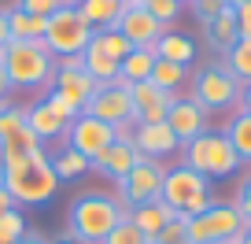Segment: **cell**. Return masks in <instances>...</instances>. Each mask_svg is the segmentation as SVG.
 <instances>
[{"label": "cell", "instance_id": "6da1fadb", "mask_svg": "<svg viewBox=\"0 0 251 244\" xmlns=\"http://www.w3.org/2000/svg\"><path fill=\"white\" fill-rule=\"evenodd\" d=\"M0 71L11 89H52L55 81V55L45 41H8Z\"/></svg>", "mask_w": 251, "mask_h": 244}, {"label": "cell", "instance_id": "7a4b0ae2", "mask_svg": "<svg viewBox=\"0 0 251 244\" xmlns=\"http://www.w3.org/2000/svg\"><path fill=\"white\" fill-rule=\"evenodd\" d=\"M129 211H133V207L126 204V200H111V196H100V192H85V196H78L71 204L67 226H71V237H78L81 244H100L122 218H129Z\"/></svg>", "mask_w": 251, "mask_h": 244}, {"label": "cell", "instance_id": "3957f363", "mask_svg": "<svg viewBox=\"0 0 251 244\" xmlns=\"http://www.w3.org/2000/svg\"><path fill=\"white\" fill-rule=\"evenodd\" d=\"M4 189L11 192L15 204H45V200L55 196L59 178H55L48 156L37 152V156L23 159V163H15V166H4Z\"/></svg>", "mask_w": 251, "mask_h": 244}, {"label": "cell", "instance_id": "277c9868", "mask_svg": "<svg viewBox=\"0 0 251 244\" xmlns=\"http://www.w3.org/2000/svg\"><path fill=\"white\" fill-rule=\"evenodd\" d=\"M159 200H163L174 215H185V218L203 215L207 207L214 204L211 178L188 170V166H174V170H166V178H163V192H159Z\"/></svg>", "mask_w": 251, "mask_h": 244}, {"label": "cell", "instance_id": "5b68a950", "mask_svg": "<svg viewBox=\"0 0 251 244\" xmlns=\"http://www.w3.org/2000/svg\"><path fill=\"white\" fill-rule=\"evenodd\" d=\"M181 152H185V166L203 174V178H229L240 166V156L233 152L229 137L214 134V130H207V134L192 137L188 144H181Z\"/></svg>", "mask_w": 251, "mask_h": 244}, {"label": "cell", "instance_id": "8992f818", "mask_svg": "<svg viewBox=\"0 0 251 244\" xmlns=\"http://www.w3.org/2000/svg\"><path fill=\"white\" fill-rule=\"evenodd\" d=\"M93 23L81 15L78 8H55L48 15V30H45V45L48 52L59 59V55H78L85 52V45L93 41Z\"/></svg>", "mask_w": 251, "mask_h": 244}, {"label": "cell", "instance_id": "52a82bcc", "mask_svg": "<svg viewBox=\"0 0 251 244\" xmlns=\"http://www.w3.org/2000/svg\"><path fill=\"white\" fill-rule=\"evenodd\" d=\"M240 89L244 85L226 71V63H211L192 81V100L211 115V111H222V108H240Z\"/></svg>", "mask_w": 251, "mask_h": 244}, {"label": "cell", "instance_id": "ba28073f", "mask_svg": "<svg viewBox=\"0 0 251 244\" xmlns=\"http://www.w3.org/2000/svg\"><path fill=\"white\" fill-rule=\"evenodd\" d=\"M240 229H244V218L233 204H211L203 215L188 218L185 233H188V244H222V241H233Z\"/></svg>", "mask_w": 251, "mask_h": 244}, {"label": "cell", "instance_id": "9c48e42d", "mask_svg": "<svg viewBox=\"0 0 251 244\" xmlns=\"http://www.w3.org/2000/svg\"><path fill=\"white\" fill-rule=\"evenodd\" d=\"M163 178H166V166L159 163V159H144L141 156L133 170L118 181V192H122V200L129 207L151 204V200H159V192H163Z\"/></svg>", "mask_w": 251, "mask_h": 244}, {"label": "cell", "instance_id": "30bf717a", "mask_svg": "<svg viewBox=\"0 0 251 244\" xmlns=\"http://www.w3.org/2000/svg\"><path fill=\"white\" fill-rule=\"evenodd\" d=\"M85 115L107 122L111 130L122 126V122H133V100H129V85L126 81H107V85H96L93 100L85 104Z\"/></svg>", "mask_w": 251, "mask_h": 244}, {"label": "cell", "instance_id": "8fae6325", "mask_svg": "<svg viewBox=\"0 0 251 244\" xmlns=\"http://www.w3.org/2000/svg\"><path fill=\"white\" fill-rule=\"evenodd\" d=\"M63 137H67V148L81 152V156L93 163V159L100 156L111 141H115V130H111L107 122H100V118H93V115H85V111H81L71 126H67V134H63Z\"/></svg>", "mask_w": 251, "mask_h": 244}, {"label": "cell", "instance_id": "7c38bea8", "mask_svg": "<svg viewBox=\"0 0 251 244\" xmlns=\"http://www.w3.org/2000/svg\"><path fill=\"white\" fill-rule=\"evenodd\" d=\"M166 126L174 130V137H177L181 144H188L192 137L207 134V111L200 108L192 96H174L170 111H166Z\"/></svg>", "mask_w": 251, "mask_h": 244}, {"label": "cell", "instance_id": "4fadbf2b", "mask_svg": "<svg viewBox=\"0 0 251 244\" xmlns=\"http://www.w3.org/2000/svg\"><path fill=\"white\" fill-rule=\"evenodd\" d=\"M129 100H133V122H166L174 93L151 85V81H133L129 85Z\"/></svg>", "mask_w": 251, "mask_h": 244}, {"label": "cell", "instance_id": "5bb4252c", "mask_svg": "<svg viewBox=\"0 0 251 244\" xmlns=\"http://www.w3.org/2000/svg\"><path fill=\"white\" fill-rule=\"evenodd\" d=\"M115 30L122 33V37L129 41L133 48H144V45H155V41L163 37L166 26H163V23H155V19H151L144 8H137V4H126V11L118 15Z\"/></svg>", "mask_w": 251, "mask_h": 244}, {"label": "cell", "instance_id": "9a60e30c", "mask_svg": "<svg viewBox=\"0 0 251 244\" xmlns=\"http://www.w3.org/2000/svg\"><path fill=\"white\" fill-rule=\"evenodd\" d=\"M133 148L144 159H163V156H174L181 148V141L174 137V130L166 122H137L133 126Z\"/></svg>", "mask_w": 251, "mask_h": 244}, {"label": "cell", "instance_id": "2e32d148", "mask_svg": "<svg viewBox=\"0 0 251 244\" xmlns=\"http://www.w3.org/2000/svg\"><path fill=\"white\" fill-rule=\"evenodd\" d=\"M137 159H141V152L133 148L129 141H111L107 148L100 152V156L89 163V170H96V174H103V178H115V181H122L126 174L137 166Z\"/></svg>", "mask_w": 251, "mask_h": 244}, {"label": "cell", "instance_id": "e0dca14e", "mask_svg": "<svg viewBox=\"0 0 251 244\" xmlns=\"http://www.w3.org/2000/svg\"><path fill=\"white\" fill-rule=\"evenodd\" d=\"M23 118H26L30 134L37 137L41 144H48V141H55V137H63V134H67V122H63V118L55 115V111L48 108L45 100L26 104V108H23Z\"/></svg>", "mask_w": 251, "mask_h": 244}, {"label": "cell", "instance_id": "ac0fdd59", "mask_svg": "<svg viewBox=\"0 0 251 244\" xmlns=\"http://www.w3.org/2000/svg\"><path fill=\"white\" fill-rule=\"evenodd\" d=\"M177 215L170 211V207L163 204V200H151V204H137L133 211H129V222H133L137 229L144 233V241H155L159 233H163L166 222H174Z\"/></svg>", "mask_w": 251, "mask_h": 244}, {"label": "cell", "instance_id": "d6986e66", "mask_svg": "<svg viewBox=\"0 0 251 244\" xmlns=\"http://www.w3.org/2000/svg\"><path fill=\"white\" fill-rule=\"evenodd\" d=\"M37 152H45V144L30 134V126H19L11 137H4V141H0V170H4V166L23 163V159L37 156Z\"/></svg>", "mask_w": 251, "mask_h": 244}, {"label": "cell", "instance_id": "ffe728a7", "mask_svg": "<svg viewBox=\"0 0 251 244\" xmlns=\"http://www.w3.org/2000/svg\"><path fill=\"white\" fill-rule=\"evenodd\" d=\"M96 85H100V81H96V78H89L85 71H55V81H52V89H55V93H63L67 100H74L81 111H85V104L93 100Z\"/></svg>", "mask_w": 251, "mask_h": 244}, {"label": "cell", "instance_id": "44dd1931", "mask_svg": "<svg viewBox=\"0 0 251 244\" xmlns=\"http://www.w3.org/2000/svg\"><path fill=\"white\" fill-rule=\"evenodd\" d=\"M203 30H207V41H211V48L226 55L229 48L240 41V30H236V8H226V11H218L214 19H207Z\"/></svg>", "mask_w": 251, "mask_h": 244}, {"label": "cell", "instance_id": "7402d4cb", "mask_svg": "<svg viewBox=\"0 0 251 244\" xmlns=\"http://www.w3.org/2000/svg\"><path fill=\"white\" fill-rule=\"evenodd\" d=\"M196 41L185 37V33H174V30H163V37L155 41V55L166 59V63H177V67H188L196 59Z\"/></svg>", "mask_w": 251, "mask_h": 244}, {"label": "cell", "instance_id": "603a6c76", "mask_svg": "<svg viewBox=\"0 0 251 244\" xmlns=\"http://www.w3.org/2000/svg\"><path fill=\"white\" fill-rule=\"evenodd\" d=\"M155 59H159V55H155V45L133 48V52H129L122 63H118V81H126V85H133V81H148Z\"/></svg>", "mask_w": 251, "mask_h": 244}, {"label": "cell", "instance_id": "cb8c5ba5", "mask_svg": "<svg viewBox=\"0 0 251 244\" xmlns=\"http://www.w3.org/2000/svg\"><path fill=\"white\" fill-rule=\"evenodd\" d=\"M78 11L93 23V30H107V26L118 23V15L126 11V4L122 0H81Z\"/></svg>", "mask_w": 251, "mask_h": 244}, {"label": "cell", "instance_id": "d4e9b609", "mask_svg": "<svg viewBox=\"0 0 251 244\" xmlns=\"http://www.w3.org/2000/svg\"><path fill=\"white\" fill-rule=\"evenodd\" d=\"M81 59H85V74H89V78H96L100 85H107V81L118 78V59H111V55L103 52V48H96L93 41L85 45Z\"/></svg>", "mask_w": 251, "mask_h": 244}, {"label": "cell", "instance_id": "484cf974", "mask_svg": "<svg viewBox=\"0 0 251 244\" xmlns=\"http://www.w3.org/2000/svg\"><path fill=\"white\" fill-rule=\"evenodd\" d=\"M8 30H11V41H45L48 19H37V15H26V11L11 8L8 11Z\"/></svg>", "mask_w": 251, "mask_h": 244}, {"label": "cell", "instance_id": "4316f807", "mask_svg": "<svg viewBox=\"0 0 251 244\" xmlns=\"http://www.w3.org/2000/svg\"><path fill=\"white\" fill-rule=\"evenodd\" d=\"M226 137L233 144V152L240 156V163H251V115L248 111H236L226 126Z\"/></svg>", "mask_w": 251, "mask_h": 244}, {"label": "cell", "instance_id": "83f0119b", "mask_svg": "<svg viewBox=\"0 0 251 244\" xmlns=\"http://www.w3.org/2000/svg\"><path fill=\"white\" fill-rule=\"evenodd\" d=\"M48 163H52V170H55L59 181H74V178H81V174H89V159L81 156V152H74V148L55 152Z\"/></svg>", "mask_w": 251, "mask_h": 244}, {"label": "cell", "instance_id": "f1b7e54d", "mask_svg": "<svg viewBox=\"0 0 251 244\" xmlns=\"http://www.w3.org/2000/svg\"><path fill=\"white\" fill-rule=\"evenodd\" d=\"M222 63H226V71L233 74L240 85H244V81H251V37H240V41H236V45L226 52V59H222Z\"/></svg>", "mask_w": 251, "mask_h": 244}, {"label": "cell", "instance_id": "f546056e", "mask_svg": "<svg viewBox=\"0 0 251 244\" xmlns=\"http://www.w3.org/2000/svg\"><path fill=\"white\" fill-rule=\"evenodd\" d=\"M185 78H188V71H185V67L166 63V59H155V67H151V74H148V81H151V85L166 89V93H174V96H177V89H181V81H185Z\"/></svg>", "mask_w": 251, "mask_h": 244}, {"label": "cell", "instance_id": "4dcf8cb0", "mask_svg": "<svg viewBox=\"0 0 251 244\" xmlns=\"http://www.w3.org/2000/svg\"><path fill=\"white\" fill-rule=\"evenodd\" d=\"M93 45L103 48V52H107L111 59H118V63H122L126 55L133 52V45H129V41H126L122 33L115 30V26H107V30H96V33H93Z\"/></svg>", "mask_w": 251, "mask_h": 244}, {"label": "cell", "instance_id": "1f68e13d", "mask_svg": "<svg viewBox=\"0 0 251 244\" xmlns=\"http://www.w3.org/2000/svg\"><path fill=\"white\" fill-rule=\"evenodd\" d=\"M26 237V218L19 207H11V211L0 215V244H19Z\"/></svg>", "mask_w": 251, "mask_h": 244}, {"label": "cell", "instance_id": "d6a6232c", "mask_svg": "<svg viewBox=\"0 0 251 244\" xmlns=\"http://www.w3.org/2000/svg\"><path fill=\"white\" fill-rule=\"evenodd\" d=\"M41 100H45L48 108H52L55 115L63 118V122H67V126H71L74 118L81 115V108H78V104H74V100H67V96H63V93H55V89H45V96H41Z\"/></svg>", "mask_w": 251, "mask_h": 244}, {"label": "cell", "instance_id": "836d02e7", "mask_svg": "<svg viewBox=\"0 0 251 244\" xmlns=\"http://www.w3.org/2000/svg\"><path fill=\"white\" fill-rule=\"evenodd\" d=\"M100 244H144V233H141V229H137L129 218H122V222H118V226L111 229V233L103 237Z\"/></svg>", "mask_w": 251, "mask_h": 244}, {"label": "cell", "instance_id": "e575fe53", "mask_svg": "<svg viewBox=\"0 0 251 244\" xmlns=\"http://www.w3.org/2000/svg\"><path fill=\"white\" fill-rule=\"evenodd\" d=\"M15 8L26 11V15H37V19H48L55 8H63L59 0H15Z\"/></svg>", "mask_w": 251, "mask_h": 244}, {"label": "cell", "instance_id": "d590c367", "mask_svg": "<svg viewBox=\"0 0 251 244\" xmlns=\"http://www.w3.org/2000/svg\"><path fill=\"white\" fill-rule=\"evenodd\" d=\"M19 126H26V118H23V108H15V104H11L8 111H0V141H4V137H11L15 134Z\"/></svg>", "mask_w": 251, "mask_h": 244}, {"label": "cell", "instance_id": "8d00e7d4", "mask_svg": "<svg viewBox=\"0 0 251 244\" xmlns=\"http://www.w3.org/2000/svg\"><path fill=\"white\" fill-rule=\"evenodd\" d=\"M192 4V11H196V19H214L218 11H226V8H233V0H188Z\"/></svg>", "mask_w": 251, "mask_h": 244}, {"label": "cell", "instance_id": "74e56055", "mask_svg": "<svg viewBox=\"0 0 251 244\" xmlns=\"http://www.w3.org/2000/svg\"><path fill=\"white\" fill-rule=\"evenodd\" d=\"M236 211H240V218L244 222H251V178L248 181H244V185H240V189H236Z\"/></svg>", "mask_w": 251, "mask_h": 244}, {"label": "cell", "instance_id": "f35d334b", "mask_svg": "<svg viewBox=\"0 0 251 244\" xmlns=\"http://www.w3.org/2000/svg\"><path fill=\"white\" fill-rule=\"evenodd\" d=\"M236 30H240V37H251V0L236 8Z\"/></svg>", "mask_w": 251, "mask_h": 244}, {"label": "cell", "instance_id": "ab89813d", "mask_svg": "<svg viewBox=\"0 0 251 244\" xmlns=\"http://www.w3.org/2000/svg\"><path fill=\"white\" fill-rule=\"evenodd\" d=\"M55 71H85V59H81V52H78V55H59Z\"/></svg>", "mask_w": 251, "mask_h": 244}, {"label": "cell", "instance_id": "60d3db41", "mask_svg": "<svg viewBox=\"0 0 251 244\" xmlns=\"http://www.w3.org/2000/svg\"><path fill=\"white\" fill-rule=\"evenodd\" d=\"M8 41H11V30H8V11L0 8V48L8 45Z\"/></svg>", "mask_w": 251, "mask_h": 244}, {"label": "cell", "instance_id": "b9f144b4", "mask_svg": "<svg viewBox=\"0 0 251 244\" xmlns=\"http://www.w3.org/2000/svg\"><path fill=\"white\" fill-rule=\"evenodd\" d=\"M236 111H248L251 115V81H244V89H240V108Z\"/></svg>", "mask_w": 251, "mask_h": 244}, {"label": "cell", "instance_id": "7bdbcfd3", "mask_svg": "<svg viewBox=\"0 0 251 244\" xmlns=\"http://www.w3.org/2000/svg\"><path fill=\"white\" fill-rule=\"evenodd\" d=\"M11 207H19V204L11 200V192L4 189V185H0V215H4V211H11Z\"/></svg>", "mask_w": 251, "mask_h": 244}, {"label": "cell", "instance_id": "ee69618b", "mask_svg": "<svg viewBox=\"0 0 251 244\" xmlns=\"http://www.w3.org/2000/svg\"><path fill=\"white\" fill-rule=\"evenodd\" d=\"M11 93H15V89H11V81L4 78V71H0V100H11Z\"/></svg>", "mask_w": 251, "mask_h": 244}, {"label": "cell", "instance_id": "f6af8a7d", "mask_svg": "<svg viewBox=\"0 0 251 244\" xmlns=\"http://www.w3.org/2000/svg\"><path fill=\"white\" fill-rule=\"evenodd\" d=\"M233 244H251V222H244V229L233 237Z\"/></svg>", "mask_w": 251, "mask_h": 244}, {"label": "cell", "instance_id": "bcb514c9", "mask_svg": "<svg viewBox=\"0 0 251 244\" xmlns=\"http://www.w3.org/2000/svg\"><path fill=\"white\" fill-rule=\"evenodd\" d=\"M19 244H48V241H45V237H37V233H26Z\"/></svg>", "mask_w": 251, "mask_h": 244}, {"label": "cell", "instance_id": "7dc6e473", "mask_svg": "<svg viewBox=\"0 0 251 244\" xmlns=\"http://www.w3.org/2000/svg\"><path fill=\"white\" fill-rule=\"evenodd\" d=\"M55 244H81V241H78V237H71V233H67V237H59Z\"/></svg>", "mask_w": 251, "mask_h": 244}, {"label": "cell", "instance_id": "c3c4849f", "mask_svg": "<svg viewBox=\"0 0 251 244\" xmlns=\"http://www.w3.org/2000/svg\"><path fill=\"white\" fill-rule=\"evenodd\" d=\"M59 4H63V8H78L81 0H59Z\"/></svg>", "mask_w": 251, "mask_h": 244}, {"label": "cell", "instance_id": "681fc988", "mask_svg": "<svg viewBox=\"0 0 251 244\" xmlns=\"http://www.w3.org/2000/svg\"><path fill=\"white\" fill-rule=\"evenodd\" d=\"M240 4H248V0H233V8H240Z\"/></svg>", "mask_w": 251, "mask_h": 244}, {"label": "cell", "instance_id": "f907efd6", "mask_svg": "<svg viewBox=\"0 0 251 244\" xmlns=\"http://www.w3.org/2000/svg\"><path fill=\"white\" fill-rule=\"evenodd\" d=\"M0 185H4V170H0Z\"/></svg>", "mask_w": 251, "mask_h": 244}, {"label": "cell", "instance_id": "816d5d0a", "mask_svg": "<svg viewBox=\"0 0 251 244\" xmlns=\"http://www.w3.org/2000/svg\"><path fill=\"white\" fill-rule=\"evenodd\" d=\"M144 244H155V241H144Z\"/></svg>", "mask_w": 251, "mask_h": 244}, {"label": "cell", "instance_id": "f5cc1de1", "mask_svg": "<svg viewBox=\"0 0 251 244\" xmlns=\"http://www.w3.org/2000/svg\"><path fill=\"white\" fill-rule=\"evenodd\" d=\"M222 244H233V241H222Z\"/></svg>", "mask_w": 251, "mask_h": 244}, {"label": "cell", "instance_id": "db71d44e", "mask_svg": "<svg viewBox=\"0 0 251 244\" xmlns=\"http://www.w3.org/2000/svg\"><path fill=\"white\" fill-rule=\"evenodd\" d=\"M122 4H129V0H122Z\"/></svg>", "mask_w": 251, "mask_h": 244}, {"label": "cell", "instance_id": "11a10c76", "mask_svg": "<svg viewBox=\"0 0 251 244\" xmlns=\"http://www.w3.org/2000/svg\"><path fill=\"white\" fill-rule=\"evenodd\" d=\"M181 4H185V0H181Z\"/></svg>", "mask_w": 251, "mask_h": 244}]
</instances>
